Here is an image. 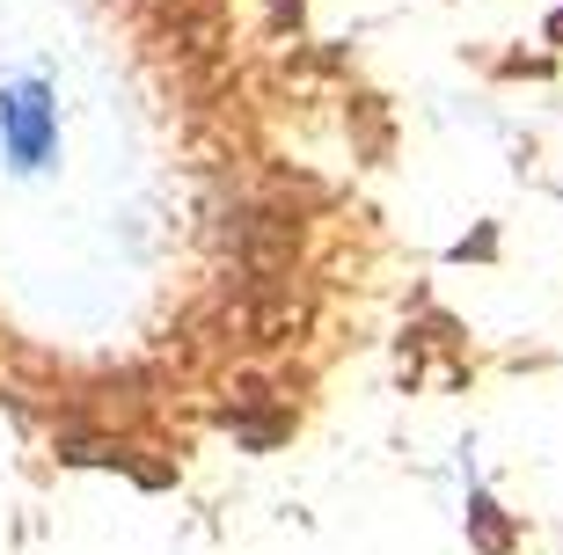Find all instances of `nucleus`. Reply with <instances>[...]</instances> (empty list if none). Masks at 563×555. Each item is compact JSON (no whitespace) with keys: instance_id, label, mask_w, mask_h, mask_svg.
<instances>
[{"instance_id":"1","label":"nucleus","mask_w":563,"mask_h":555,"mask_svg":"<svg viewBox=\"0 0 563 555\" xmlns=\"http://www.w3.org/2000/svg\"><path fill=\"white\" fill-rule=\"evenodd\" d=\"M52 146H59V103H52V88L44 81H8L0 88V154L30 176V168L52 162Z\"/></svg>"}]
</instances>
